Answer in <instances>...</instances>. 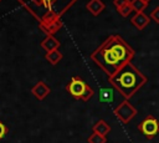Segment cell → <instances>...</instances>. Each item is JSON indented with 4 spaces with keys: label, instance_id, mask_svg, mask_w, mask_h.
<instances>
[{
    "label": "cell",
    "instance_id": "6da1fadb",
    "mask_svg": "<svg viewBox=\"0 0 159 143\" xmlns=\"http://www.w3.org/2000/svg\"><path fill=\"white\" fill-rule=\"evenodd\" d=\"M134 48L119 35L107 37L92 53L91 60L108 76H113L124 65L134 58Z\"/></svg>",
    "mask_w": 159,
    "mask_h": 143
},
{
    "label": "cell",
    "instance_id": "ba28073f",
    "mask_svg": "<svg viewBox=\"0 0 159 143\" xmlns=\"http://www.w3.org/2000/svg\"><path fill=\"white\" fill-rule=\"evenodd\" d=\"M130 21L135 26V29H138L139 31H142V30H144L149 25L150 17H149V15H147L144 12H135L134 16H132Z\"/></svg>",
    "mask_w": 159,
    "mask_h": 143
},
{
    "label": "cell",
    "instance_id": "8992f818",
    "mask_svg": "<svg viewBox=\"0 0 159 143\" xmlns=\"http://www.w3.org/2000/svg\"><path fill=\"white\" fill-rule=\"evenodd\" d=\"M138 129L148 138L153 139L158 133H159V121L154 116H147L142 123L138 126Z\"/></svg>",
    "mask_w": 159,
    "mask_h": 143
},
{
    "label": "cell",
    "instance_id": "9a60e30c",
    "mask_svg": "<svg viewBox=\"0 0 159 143\" xmlns=\"http://www.w3.org/2000/svg\"><path fill=\"white\" fill-rule=\"evenodd\" d=\"M130 5L133 7V11L135 12H144V10L148 6V2L144 0H130Z\"/></svg>",
    "mask_w": 159,
    "mask_h": 143
},
{
    "label": "cell",
    "instance_id": "52a82bcc",
    "mask_svg": "<svg viewBox=\"0 0 159 143\" xmlns=\"http://www.w3.org/2000/svg\"><path fill=\"white\" fill-rule=\"evenodd\" d=\"M50 92H51L50 86H48L46 82H43V81H39V82L31 88L32 96H35V98L39 99V101L45 99V98L50 95Z\"/></svg>",
    "mask_w": 159,
    "mask_h": 143
},
{
    "label": "cell",
    "instance_id": "277c9868",
    "mask_svg": "<svg viewBox=\"0 0 159 143\" xmlns=\"http://www.w3.org/2000/svg\"><path fill=\"white\" fill-rule=\"evenodd\" d=\"M39 27L42 32L46 34V36L53 35L62 27V21L56 12L50 11V12H46L41 17V20L39 21Z\"/></svg>",
    "mask_w": 159,
    "mask_h": 143
},
{
    "label": "cell",
    "instance_id": "d6986e66",
    "mask_svg": "<svg viewBox=\"0 0 159 143\" xmlns=\"http://www.w3.org/2000/svg\"><path fill=\"white\" fill-rule=\"evenodd\" d=\"M129 2H130V0H113V4L116 6V9H119V7H122V6H124Z\"/></svg>",
    "mask_w": 159,
    "mask_h": 143
},
{
    "label": "cell",
    "instance_id": "3957f363",
    "mask_svg": "<svg viewBox=\"0 0 159 143\" xmlns=\"http://www.w3.org/2000/svg\"><path fill=\"white\" fill-rule=\"evenodd\" d=\"M66 90L73 98L82 99L84 102L89 101L92 98V96L94 95V91L92 90V87H89L83 80H81L77 76L71 77V81L66 86Z\"/></svg>",
    "mask_w": 159,
    "mask_h": 143
},
{
    "label": "cell",
    "instance_id": "44dd1931",
    "mask_svg": "<svg viewBox=\"0 0 159 143\" xmlns=\"http://www.w3.org/2000/svg\"><path fill=\"white\" fill-rule=\"evenodd\" d=\"M144 1H147V2H148V4H149V1H150V0H144Z\"/></svg>",
    "mask_w": 159,
    "mask_h": 143
},
{
    "label": "cell",
    "instance_id": "4fadbf2b",
    "mask_svg": "<svg viewBox=\"0 0 159 143\" xmlns=\"http://www.w3.org/2000/svg\"><path fill=\"white\" fill-rule=\"evenodd\" d=\"M62 53L58 51V50H53V51H50V52H46V55H45V58L52 65V66H55V65H57L61 60H62Z\"/></svg>",
    "mask_w": 159,
    "mask_h": 143
},
{
    "label": "cell",
    "instance_id": "2e32d148",
    "mask_svg": "<svg viewBox=\"0 0 159 143\" xmlns=\"http://www.w3.org/2000/svg\"><path fill=\"white\" fill-rule=\"evenodd\" d=\"M88 143H106L107 142V138L104 136H101V134H97V133H92L88 139H87Z\"/></svg>",
    "mask_w": 159,
    "mask_h": 143
},
{
    "label": "cell",
    "instance_id": "9c48e42d",
    "mask_svg": "<svg viewBox=\"0 0 159 143\" xmlns=\"http://www.w3.org/2000/svg\"><path fill=\"white\" fill-rule=\"evenodd\" d=\"M60 41L53 36V35H47L42 41H41V47L46 51V52H50V51H53V50H58L60 47Z\"/></svg>",
    "mask_w": 159,
    "mask_h": 143
},
{
    "label": "cell",
    "instance_id": "e0dca14e",
    "mask_svg": "<svg viewBox=\"0 0 159 143\" xmlns=\"http://www.w3.org/2000/svg\"><path fill=\"white\" fill-rule=\"evenodd\" d=\"M117 11H118V14H119L122 17H128V16L133 12V7H132V5H130V2H129V4H127V5H124V6L119 7V9H117Z\"/></svg>",
    "mask_w": 159,
    "mask_h": 143
},
{
    "label": "cell",
    "instance_id": "8fae6325",
    "mask_svg": "<svg viewBox=\"0 0 159 143\" xmlns=\"http://www.w3.org/2000/svg\"><path fill=\"white\" fill-rule=\"evenodd\" d=\"M93 132L94 133H97V134H101V136H107L109 132H111V126L106 122V121H103V119H99L98 122H96L94 123V126H93Z\"/></svg>",
    "mask_w": 159,
    "mask_h": 143
},
{
    "label": "cell",
    "instance_id": "ac0fdd59",
    "mask_svg": "<svg viewBox=\"0 0 159 143\" xmlns=\"http://www.w3.org/2000/svg\"><path fill=\"white\" fill-rule=\"evenodd\" d=\"M149 17L150 19H153L157 24H159V6H157L150 14H149Z\"/></svg>",
    "mask_w": 159,
    "mask_h": 143
},
{
    "label": "cell",
    "instance_id": "30bf717a",
    "mask_svg": "<svg viewBox=\"0 0 159 143\" xmlns=\"http://www.w3.org/2000/svg\"><path fill=\"white\" fill-rule=\"evenodd\" d=\"M104 9H106V5L102 0H89L87 2V10L93 16H98Z\"/></svg>",
    "mask_w": 159,
    "mask_h": 143
},
{
    "label": "cell",
    "instance_id": "5b68a950",
    "mask_svg": "<svg viewBox=\"0 0 159 143\" xmlns=\"http://www.w3.org/2000/svg\"><path fill=\"white\" fill-rule=\"evenodd\" d=\"M114 116L122 122V123H129L135 116H137V109L135 107L128 101V99H123L114 109H113Z\"/></svg>",
    "mask_w": 159,
    "mask_h": 143
},
{
    "label": "cell",
    "instance_id": "ffe728a7",
    "mask_svg": "<svg viewBox=\"0 0 159 143\" xmlns=\"http://www.w3.org/2000/svg\"><path fill=\"white\" fill-rule=\"evenodd\" d=\"M7 132H9V129H7V127L0 121V139H2L6 134H7Z\"/></svg>",
    "mask_w": 159,
    "mask_h": 143
},
{
    "label": "cell",
    "instance_id": "7c38bea8",
    "mask_svg": "<svg viewBox=\"0 0 159 143\" xmlns=\"http://www.w3.org/2000/svg\"><path fill=\"white\" fill-rule=\"evenodd\" d=\"M22 7H25L36 20H39V10H37V6H36V2L35 0H17Z\"/></svg>",
    "mask_w": 159,
    "mask_h": 143
},
{
    "label": "cell",
    "instance_id": "7402d4cb",
    "mask_svg": "<svg viewBox=\"0 0 159 143\" xmlns=\"http://www.w3.org/2000/svg\"><path fill=\"white\" fill-rule=\"evenodd\" d=\"M0 1H1V0H0Z\"/></svg>",
    "mask_w": 159,
    "mask_h": 143
},
{
    "label": "cell",
    "instance_id": "5bb4252c",
    "mask_svg": "<svg viewBox=\"0 0 159 143\" xmlns=\"http://www.w3.org/2000/svg\"><path fill=\"white\" fill-rule=\"evenodd\" d=\"M98 99L102 102H112L113 99V92L111 88H101L99 90V96Z\"/></svg>",
    "mask_w": 159,
    "mask_h": 143
},
{
    "label": "cell",
    "instance_id": "7a4b0ae2",
    "mask_svg": "<svg viewBox=\"0 0 159 143\" xmlns=\"http://www.w3.org/2000/svg\"><path fill=\"white\" fill-rule=\"evenodd\" d=\"M147 76L132 62L124 65L113 76L108 77L109 85L128 101L147 83Z\"/></svg>",
    "mask_w": 159,
    "mask_h": 143
}]
</instances>
